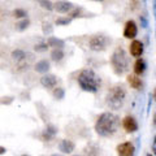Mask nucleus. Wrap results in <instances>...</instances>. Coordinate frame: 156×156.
<instances>
[{"instance_id":"obj_30","label":"nucleus","mask_w":156,"mask_h":156,"mask_svg":"<svg viewBox=\"0 0 156 156\" xmlns=\"http://www.w3.org/2000/svg\"><path fill=\"white\" fill-rule=\"evenodd\" d=\"M152 98H154V99L156 100V87L154 89V92H152Z\"/></svg>"},{"instance_id":"obj_29","label":"nucleus","mask_w":156,"mask_h":156,"mask_svg":"<svg viewBox=\"0 0 156 156\" xmlns=\"http://www.w3.org/2000/svg\"><path fill=\"white\" fill-rule=\"evenodd\" d=\"M3 154H5V148H4V147H0V155H3Z\"/></svg>"},{"instance_id":"obj_20","label":"nucleus","mask_w":156,"mask_h":156,"mask_svg":"<svg viewBox=\"0 0 156 156\" xmlns=\"http://www.w3.org/2000/svg\"><path fill=\"white\" fill-rule=\"evenodd\" d=\"M39 5H41L43 9H47V11H52L55 8V4H52L50 0H41L39 2Z\"/></svg>"},{"instance_id":"obj_34","label":"nucleus","mask_w":156,"mask_h":156,"mask_svg":"<svg viewBox=\"0 0 156 156\" xmlns=\"http://www.w3.org/2000/svg\"><path fill=\"white\" fill-rule=\"evenodd\" d=\"M94 2H103V0H94Z\"/></svg>"},{"instance_id":"obj_2","label":"nucleus","mask_w":156,"mask_h":156,"mask_svg":"<svg viewBox=\"0 0 156 156\" xmlns=\"http://www.w3.org/2000/svg\"><path fill=\"white\" fill-rule=\"evenodd\" d=\"M78 86L81 87L86 92H95L99 91L101 86V78L96 74L92 69H83L80 72V74L77 77Z\"/></svg>"},{"instance_id":"obj_19","label":"nucleus","mask_w":156,"mask_h":156,"mask_svg":"<svg viewBox=\"0 0 156 156\" xmlns=\"http://www.w3.org/2000/svg\"><path fill=\"white\" fill-rule=\"evenodd\" d=\"M26 56V53L23 50H20V48H16V50H13L12 53H11V57L13 58V60L16 61H20V60H23Z\"/></svg>"},{"instance_id":"obj_9","label":"nucleus","mask_w":156,"mask_h":156,"mask_svg":"<svg viewBox=\"0 0 156 156\" xmlns=\"http://www.w3.org/2000/svg\"><path fill=\"white\" fill-rule=\"evenodd\" d=\"M122 128L126 133H135L138 130V122H136L135 117L125 116L122 119Z\"/></svg>"},{"instance_id":"obj_14","label":"nucleus","mask_w":156,"mask_h":156,"mask_svg":"<svg viewBox=\"0 0 156 156\" xmlns=\"http://www.w3.org/2000/svg\"><path fill=\"white\" fill-rule=\"evenodd\" d=\"M126 81H128V83L130 85L131 89H134V90H140L142 86H143L140 77L135 76V74H129L128 77H126Z\"/></svg>"},{"instance_id":"obj_23","label":"nucleus","mask_w":156,"mask_h":156,"mask_svg":"<svg viewBox=\"0 0 156 156\" xmlns=\"http://www.w3.org/2000/svg\"><path fill=\"white\" fill-rule=\"evenodd\" d=\"M64 95H65V91H64L62 87H56V89L53 90V96H55L56 99H58V100L64 99Z\"/></svg>"},{"instance_id":"obj_25","label":"nucleus","mask_w":156,"mask_h":156,"mask_svg":"<svg viewBox=\"0 0 156 156\" xmlns=\"http://www.w3.org/2000/svg\"><path fill=\"white\" fill-rule=\"evenodd\" d=\"M72 22V18L70 17H65V18H62V17H60V18H57L56 20V25L57 26H61V25H68V23H70Z\"/></svg>"},{"instance_id":"obj_24","label":"nucleus","mask_w":156,"mask_h":156,"mask_svg":"<svg viewBox=\"0 0 156 156\" xmlns=\"http://www.w3.org/2000/svg\"><path fill=\"white\" fill-rule=\"evenodd\" d=\"M47 48H48L47 42H41V43H37V44L34 46V51H37V52H44V51H47Z\"/></svg>"},{"instance_id":"obj_27","label":"nucleus","mask_w":156,"mask_h":156,"mask_svg":"<svg viewBox=\"0 0 156 156\" xmlns=\"http://www.w3.org/2000/svg\"><path fill=\"white\" fill-rule=\"evenodd\" d=\"M80 13H81V8H76L74 11L70 13V18H76V17H80Z\"/></svg>"},{"instance_id":"obj_33","label":"nucleus","mask_w":156,"mask_h":156,"mask_svg":"<svg viewBox=\"0 0 156 156\" xmlns=\"http://www.w3.org/2000/svg\"><path fill=\"white\" fill-rule=\"evenodd\" d=\"M146 156H154V155H151V154H147V155H146Z\"/></svg>"},{"instance_id":"obj_22","label":"nucleus","mask_w":156,"mask_h":156,"mask_svg":"<svg viewBox=\"0 0 156 156\" xmlns=\"http://www.w3.org/2000/svg\"><path fill=\"white\" fill-rule=\"evenodd\" d=\"M29 20L27 18H23L22 21H20V22H17L16 23V30H18V31H22V30H25V29L29 26Z\"/></svg>"},{"instance_id":"obj_15","label":"nucleus","mask_w":156,"mask_h":156,"mask_svg":"<svg viewBox=\"0 0 156 156\" xmlns=\"http://www.w3.org/2000/svg\"><path fill=\"white\" fill-rule=\"evenodd\" d=\"M47 44H48V47L61 48V50H62V47L65 46V42L61 41V39H57V38H55V37H50V38L47 39Z\"/></svg>"},{"instance_id":"obj_21","label":"nucleus","mask_w":156,"mask_h":156,"mask_svg":"<svg viewBox=\"0 0 156 156\" xmlns=\"http://www.w3.org/2000/svg\"><path fill=\"white\" fill-rule=\"evenodd\" d=\"M13 16L16 18H26L27 12L25 11V9H22V8H17V9H14L13 11Z\"/></svg>"},{"instance_id":"obj_7","label":"nucleus","mask_w":156,"mask_h":156,"mask_svg":"<svg viewBox=\"0 0 156 156\" xmlns=\"http://www.w3.org/2000/svg\"><path fill=\"white\" fill-rule=\"evenodd\" d=\"M116 151L119 154V156H134L135 147L131 142H124L117 146Z\"/></svg>"},{"instance_id":"obj_37","label":"nucleus","mask_w":156,"mask_h":156,"mask_svg":"<svg viewBox=\"0 0 156 156\" xmlns=\"http://www.w3.org/2000/svg\"><path fill=\"white\" fill-rule=\"evenodd\" d=\"M39 2H41V0H39Z\"/></svg>"},{"instance_id":"obj_16","label":"nucleus","mask_w":156,"mask_h":156,"mask_svg":"<svg viewBox=\"0 0 156 156\" xmlns=\"http://www.w3.org/2000/svg\"><path fill=\"white\" fill-rule=\"evenodd\" d=\"M35 72L37 73H47L48 69H50V61H47V60H41V61H38L37 64H35Z\"/></svg>"},{"instance_id":"obj_35","label":"nucleus","mask_w":156,"mask_h":156,"mask_svg":"<svg viewBox=\"0 0 156 156\" xmlns=\"http://www.w3.org/2000/svg\"><path fill=\"white\" fill-rule=\"evenodd\" d=\"M73 156H82V155H73Z\"/></svg>"},{"instance_id":"obj_12","label":"nucleus","mask_w":156,"mask_h":156,"mask_svg":"<svg viewBox=\"0 0 156 156\" xmlns=\"http://www.w3.org/2000/svg\"><path fill=\"white\" fill-rule=\"evenodd\" d=\"M76 148V144L73 140L69 139H62L60 143H58V150L61 151L62 154H72Z\"/></svg>"},{"instance_id":"obj_13","label":"nucleus","mask_w":156,"mask_h":156,"mask_svg":"<svg viewBox=\"0 0 156 156\" xmlns=\"http://www.w3.org/2000/svg\"><path fill=\"white\" fill-rule=\"evenodd\" d=\"M53 9L58 13H68L73 9V4L70 2H66V0H60V2L55 3V8Z\"/></svg>"},{"instance_id":"obj_3","label":"nucleus","mask_w":156,"mask_h":156,"mask_svg":"<svg viewBox=\"0 0 156 156\" xmlns=\"http://www.w3.org/2000/svg\"><path fill=\"white\" fill-rule=\"evenodd\" d=\"M126 100V90L122 85H115L107 92L105 96V104L109 109L117 111L122 108V105Z\"/></svg>"},{"instance_id":"obj_26","label":"nucleus","mask_w":156,"mask_h":156,"mask_svg":"<svg viewBox=\"0 0 156 156\" xmlns=\"http://www.w3.org/2000/svg\"><path fill=\"white\" fill-rule=\"evenodd\" d=\"M42 29H43V33L44 34H52V26H51V23H48V22H43V26H42Z\"/></svg>"},{"instance_id":"obj_32","label":"nucleus","mask_w":156,"mask_h":156,"mask_svg":"<svg viewBox=\"0 0 156 156\" xmlns=\"http://www.w3.org/2000/svg\"><path fill=\"white\" fill-rule=\"evenodd\" d=\"M51 156H62V155H58V154H53V155H51Z\"/></svg>"},{"instance_id":"obj_4","label":"nucleus","mask_w":156,"mask_h":156,"mask_svg":"<svg viewBox=\"0 0 156 156\" xmlns=\"http://www.w3.org/2000/svg\"><path fill=\"white\" fill-rule=\"evenodd\" d=\"M112 69L117 76H122L129 70V56L122 47H117L111 56Z\"/></svg>"},{"instance_id":"obj_8","label":"nucleus","mask_w":156,"mask_h":156,"mask_svg":"<svg viewBox=\"0 0 156 156\" xmlns=\"http://www.w3.org/2000/svg\"><path fill=\"white\" fill-rule=\"evenodd\" d=\"M143 51H144V46H143L142 42L138 41V39H134V41L130 43L129 52H130V55L133 56V57H136V58L142 57Z\"/></svg>"},{"instance_id":"obj_5","label":"nucleus","mask_w":156,"mask_h":156,"mask_svg":"<svg viewBox=\"0 0 156 156\" xmlns=\"http://www.w3.org/2000/svg\"><path fill=\"white\" fill-rule=\"evenodd\" d=\"M109 44H111V38L103 35V34H96V35H92L90 38L89 50L94 52H101V51H105Z\"/></svg>"},{"instance_id":"obj_1","label":"nucleus","mask_w":156,"mask_h":156,"mask_svg":"<svg viewBox=\"0 0 156 156\" xmlns=\"http://www.w3.org/2000/svg\"><path fill=\"white\" fill-rule=\"evenodd\" d=\"M120 126V117L113 112H103L98 116L95 122V131L98 135L103 138H109L112 136Z\"/></svg>"},{"instance_id":"obj_6","label":"nucleus","mask_w":156,"mask_h":156,"mask_svg":"<svg viewBox=\"0 0 156 156\" xmlns=\"http://www.w3.org/2000/svg\"><path fill=\"white\" fill-rule=\"evenodd\" d=\"M124 37L126 39H133L136 37V34H138V25H136V22L134 20H129V21L125 22V26H124Z\"/></svg>"},{"instance_id":"obj_11","label":"nucleus","mask_w":156,"mask_h":156,"mask_svg":"<svg viewBox=\"0 0 156 156\" xmlns=\"http://www.w3.org/2000/svg\"><path fill=\"white\" fill-rule=\"evenodd\" d=\"M57 83V78L53 74H46L41 78V85L46 89H53Z\"/></svg>"},{"instance_id":"obj_17","label":"nucleus","mask_w":156,"mask_h":156,"mask_svg":"<svg viewBox=\"0 0 156 156\" xmlns=\"http://www.w3.org/2000/svg\"><path fill=\"white\" fill-rule=\"evenodd\" d=\"M64 57H65V53L61 48H53V50L51 51V58L53 61L58 62V61H61Z\"/></svg>"},{"instance_id":"obj_10","label":"nucleus","mask_w":156,"mask_h":156,"mask_svg":"<svg viewBox=\"0 0 156 156\" xmlns=\"http://www.w3.org/2000/svg\"><path fill=\"white\" fill-rule=\"evenodd\" d=\"M146 69H147V64H146V60L142 57H139V58H136L135 62H134V66H133V70H134V74L135 76H143L144 74V72Z\"/></svg>"},{"instance_id":"obj_31","label":"nucleus","mask_w":156,"mask_h":156,"mask_svg":"<svg viewBox=\"0 0 156 156\" xmlns=\"http://www.w3.org/2000/svg\"><path fill=\"white\" fill-rule=\"evenodd\" d=\"M154 125H155V126H156V113H155V115H154Z\"/></svg>"},{"instance_id":"obj_18","label":"nucleus","mask_w":156,"mask_h":156,"mask_svg":"<svg viewBox=\"0 0 156 156\" xmlns=\"http://www.w3.org/2000/svg\"><path fill=\"white\" fill-rule=\"evenodd\" d=\"M56 133H57V129L55 128V126H53V125H47L44 133H43V139H44V140L51 139Z\"/></svg>"},{"instance_id":"obj_28","label":"nucleus","mask_w":156,"mask_h":156,"mask_svg":"<svg viewBox=\"0 0 156 156\" xmlns=\"http://www.w3.org/2000/svg\"><path fill=\"white\" fill-rule=\"evenodd\" d=\"M152 152L156 156V135L154 136V140H152Z\"/></svg>"},{"instance_id":"obj_36","label":"nucleus","mask_w":156,"mask_h":156,"mask_svg":"<svg viewBox=\"0 0 156 156\" xmlns=\"http://www.w3.org/2000/svg\"><path fill=\"white\" fill-rule=\"evenodd\" d=\"M21 156H29V155H21Z\"/></svg>"}]
</instances>
